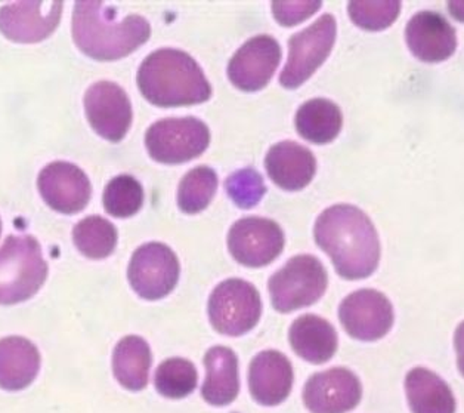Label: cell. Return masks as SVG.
<instances>
[{
	"instance_id": "ba28073f",
	"label": "cell",
	"mask_w": 464,
	"mask_h": 413,
	"mask_svg": "<svg viewBox=\"0 0 464 413\" xmlns=\"http://www.w3.org/2000/svg\"><path fill=\"white\" fill-rule=\"evenodd\" d=\"M336 42V20L332 14L321 16L314 25L288 39V58L280 84L296 89L324 64Z\"/></svg>"
},
{
	"instance_id": "836d02e7",
	"label": "cell",
	"mask_w": 464,
	"mask_h": 413,
	"mask_svg": "<svg viewBox=\"0 0 464 413\" xmlns=\"http://www.w3.org/2000/svg\"><path fill=\"white\" fill-rule=\"evenodd\" d=\"M449 9L456 20L464 23V2H450Z\"/></svg>"
},
{
	"instance_id": "9c48e42d",
	"label": "cell",
	"mask_w": 464,
	"mask_h": 413,
	"mask_svg": "<svg viewBox=\"0 0 464 413\" xmlns=\"http://www.w3.org/2000/svg\"><path fill=\"white\" fill-rule=\"evenodd\" d=\"M179 273L177 253L160 241H151L133 252L129 262L128 279L140 298L157 301L175 290Z\"/></svg>"
},
{
	"instance_id": "e0dca14e",
	"label": "cell",
	"mask_w": 464,
	"mask_h": 413,
	"mask_svg": "<svg viewBox=\"0 0 464 413\" xmlns=\"http://www.w3.org/2000/svg\"><path fill=\"white\" fill-rule=\"evenodd\" d=\"M410 51L424 63H440L456 53L454 28L444 16L432 11L416 14L405 27Z\"/></svg>"
},
{
	"instance_id": "5b68a950",
	"label": "cell",
	"mask_w": 464,
	"mask_h": 413,
	"mask_svg": "<svg viewBox=\"0 0 464 413\" xmlns=\"http://www.w3.org/2000/svg\"><path fill=\"white\" fill-rule=\"evenodd\" d=\"M327 271L313 255H297L269 279L274 309L280 313L315 304L327 290Z\"/></svg>"
},
{
	"instance_id": "cb8c5ba5",
	"label": "cell",
	"mask_w": 464,
	"mask_h": 413,
	"mask_svg": "<svg viewBox=\"0 0 464 413\" xmlns=\"http://www.w3.org/2000/svg\"><path fill=\"white\" fill-rule=\"evenodd\" d=\"M151 363L149 342L137 335L124 337L112 354L114 377L129 391H140L147 387Z\"/></svg>"
},
{
	"instance_id": "603a6c76",
	"label": "cell",
	"mask_w": 464,
	"mask_h": 413,
	"mask_svg": "<svg viewBox=\"0 0 464 413\" xmlns=\"http://www.w3.org/2000/svg\"><path fill=\"white\" fill-rule=\"evenodd\" d=\"M405 391L412 413L456 412V398L449 384L424 368L410 370Z\"/></svg>"
},
{
	"instance_id": "1f68e13d",
	"label": "cell",
	"mask_w": 464,
	"mask_h": 413,
	"mask_svg": "<svg viewBox=\"0 0 464 413\" xmlns=\"http://www.w3.org/2000/svg\"><path fill=\"white\" fill-rule=\"evenodd\" d=\"M321 6V2H274L273 14L281 25L292 27L308 20Z\"/></svg>"
},
{
	"instance_id": "44dd1931",
	"label": "cell",
	"mask_w": 464,
	"mask_h": 413,
	"mask_svg": "<svg viewBox=\"0 0 464 413\" xmlns=\"http://www.w3.org/2000/svg\"><path fill=\"white\" fill-rule=\"evenodd\" d=\"M288 341L299 358L314 365H323L336 354V329L315 314H304L293 321Z\"/></svg>"
},
{
	"instance_id": "8fae6325",
	"label": "cell",
	"mask_w": 464,
	"mask_h": 413,
	"mask_svg": "<svg viewBox=\"0 0 464 413\" xmlns=\"http://www.w3.org/2000/svg\"><path fill=\"white\" fill-rule=\"evenodd\" d=\"M84 110L93 131L111 143L123 140L132 124L130 100L114 82L92 84L84 93Z\"/></svg>"
},
{
	"instance_id": "f1b7e54d",
	"label": "cell",
	"mask_w": 464,
	"mask_h": 413,
	"mask_svg": "<svg viewBox=\"0 0 464 413\" xmlns=\"http://www.w3.org/2000/svg\"><path fill=\"white\" fill-rule=\"evenodd\" d=\"M102 202L111 217H133L144 205V190L130 175H119L105 187Z\"/></svg>"
},
{
	"instance_id": "ac0fdd59",
	"label": "cell",
	"mask_w": 464,
	"mask_h": 413,
	"mask_svg": "<svg viewBox=\"0 0 464 413\" xmlns=\"http://www.w3.org/2000/svg\"><path fill=\"white\" fill-rule=\"evenodd\" d=\"M292 387V363L285 354L268 349L253 358L248 368V388L259 405H280L288 398Z\"/></svg>"
},
{
	"instance_id": "83f0119b",
	"label": "cell",
	"mask_w": 464,
	"mask_h": 413,
	"mask_svg": "<svg viewBox=\"0 0 464 413\" xmlns=\"http://www.w3.org/2000/svg\"><path fill=\"white\" fill-rule=\"evenodd\" d=\"M196 366L182 358H172L164 360L156 370L154 384L163 398H184L194 393L197 388Z\"/></svg>"
},
{
	"instance_id": "3957f363",
	"label": "cell",
	"mask_w": 464,
	"mask_h": 413,
	"mask_svg": "<svg viewBox=\"0 0 464 413\" xmlns=\"http://www.w3.org/2000/svg\"><path fill=\"white\" fill-rule=\"evenodd\" d=\"M138 86L145 100L157 107H182L206 103L212 86L200 65L179 49H157L138 72Z\"/></svg>"
},
{
	"instance_id": "2e32d148",
	"label": "cell",
	"mask_w": 464,
	"mask_h": 413,
	"mask_svg": "<svg viewBox=\"0 0 464 413\" xmlns=\"http://www.w3.org/2000/svg\"><path fill=\"white\" fill-rule=\"evenodd\" d=\"M361 382L343 368L324 370L309 378L304 388V406L313 413H346L361 400Z\"/></svg>"
},
{
	"instance_id": "f546056e",
	"label": "cell",
	"mask_w": 464,
	"mask_h": 413,
	"mask_svg": "<svg viewBox=\"0 0 464 413\" xmlns=\"http://www.w3.org/2000/svg\"><path fill=\"white\" fill-rule=\"evenodd\" d=\"M349 16L358 27L377 32L391 27L401 13L400 2H351Z\"/></svg>"
},
{
	"instance_id": "ffe728a7",
	"label": "cell",
	"mask_w": 464,
	"mask_h": 413,
	"mask_svg": "<svg viewBox=\"0 0 464 413\" xmlns=\"http://www.w3.org/2000/svg\"><path fill=\"white\" fill-rule=\"evenodd\" d=\"M41 370V353L27 338L0 339V388L20 391L27 388Z\"/></svg>"
},
{
	"instance_id": "277c9868",
	"label": "cell",
	"mask_w": 464,
	"mask_h": 413,
	"mask_svg": "<svg viewBox=\"0 0 464 413\" xmlns=\"http://www.w3.org/2000/svg\"><path fill=\"white\" fill-rule=\"evenodd\" d=\"M48 277L41 243L32 236H9L0 248V305L36 295Z\"/></svg>"
},
{
	"instance_id": "7402d4cb",
	"label": "cell",
	"mask_w": 464,
	"mask_h": 413,
	"mask_svg": "<svg viewBox=\"0 0 464 413\" xmlns=\"http://www.w3.org/2000/svg\"><path fill=\"white\" fill-rule=\"evenodd\" d=\"M206 381L201 396L213 406H227L240 393L238 359L228 347H212L205 356Z\"/></svg>"
},
{
	"instance_id": "52a82bcc",
	"label": "cell",
	"mask_w": 464,
	"mask_h": 413,
	"mask_svg": "<svg viewBox=\"0 0 464 413\" xmlns=\"http://www.w3.org/2000/svg\"><path fill=\"white\" fill-rule=\"evenodd\" d=\"M262 300L256 288L243 279H228L213 290L208 319L213 328L228 337H241L257 325Z\"/></svg>"
},
{
	"instance_id": "4dcf8cb0",
	"label": "cell",
	"mask_w": 464,
	"mask_h": 413,
	"mask_svg": "<svg viewBox=\"0 0 464 413\" xmlns=\"http://www.w3.org/2000/svg\"><path fill=\"white\" fill-rule=\"evenodd\" d=\"M225 190L229 199L241 209L256 206L266 193L264 178L252 168L231 173L225 181Z\"/></svg>"
},
{
	"instance_id": "9a60e30c",
	"label": "cell",
	"mask_w": 464,
	"mask_h": 413,
	"mask_svg": "<svg viewBox=\"0 0 464 413\" xmlns=\"http://www.w3.org/2000/svg\"><path fill=\"white\" fill-rule=\"evenodd\" d=\"M37 187L53 211L67 215L83 211L92 194L88 175L79 166L67 162L49 163L39 175Z\"/></svg>"
},
{
	"instance_id": "d6a6232c",
	"label": "cell",
	"mask_w": 464,
	"mask_h": 413,
	"mask_svg": "<svg viewBox=\"0 0 464 413\" xmlns=\"http://www.w3.org/2000/svg\"><path fill=\"white\" fill-rule=\"evenodd\" d=\"M456 351L459 369L464 377V321L456 330Z\"/></svg>"
},
{
	"instance_id": "6da1fadb",
	"label": "cell",
	"mask_w": 464,
	"mask_h": 413,
	"mask_svg": "<svg viewBox=\"0 0 464 413\" xmlns=\"http://www.w3.org/2000/svg\"><path fill=\"white\" fill-rule=\"evenodd\" d=\"M316 245L332 258L337 274L346 280L367 279L381 260V241L376 229L361 209L334 205L316 218Z\"/></svg>"
},
{
	"instance_id": "484cf974",
	"label": "cell",
	"mask_w": 464,
	"mask_h": 413,
	"mask_svg": "<svg viewBox=\"0 0 464 413\" xmlns=\"http://www.w3.org/2000/svg\"><path fill=\"white\" fill-rule=\"evenodd\" d=\"M76 248L91 260H102L114 252L117 246V229L109 220L92 215L84 218L72 229Z\"/></svg>"
},
{
	"instance_id": "4fadbf2b",
	"label": "cell",
	"mask_w": 464,
	"mask_h": 413,
	"mask_svg": "<svg viewBox=\"0 0 464 413\" xmlns=\"http://www.w3.org/2000/svg\"><path fill=\"white\" fill-rule=\"evenodd\" d=\"M63 2H14L0 8V32L9 41L36 44L51 36L63 15Z\"/></svg>"
},
{
	"instance_id": "d4e9b609",
	"label": "cell",
	"mask_w": 464,
	"mask_h": 413,
	"mask_svg": "<svg viewBox=\"0 0 464 413\" xmlns=\"http://www.w3.org/2000/svg\"><path fill=\"white\" fill-rule=\"evenodd\" d=\"M297 133L304 140L323 145L336 140L341 133L343 116L339 105L325 98H314L302 104L297 110Z\"/></svg>"
},
{
	"instance_id": "e575fe53",
	"label": "cell",
	"mask_w": 464,
	"mask_h": 413,
	"mask_svg": "<svg viewBox=\"0 0 464 413\" xmlns=\"http://www.w3.org/2000/svg\"><path fill=\"white\" fill-rule=\"evenodd\" d=\"M0 234H2V221H0Z\"/></svg>"
},
{
	"instance_id": "4316f807",
	"label": "cell",
	"mask_w": 464,
	"mask_h": 413,
	"mask_svg": "<svg viewBox=\"0 0 464 413\" xmlns=\"http://www.w3.org/2000/svg\"><path fill=\"white\" fill-rule=\"evenodd\" d=\"M218 175L208 166L189 171L179 182L178 206L185 213H198L208 208L217 194Z\"/></svg>"
},
{
	"instance_id": "5bb4252c",
	"label": "cell",
	"mask_w": 464,
	"mask_h": 413,
	"mask_svg": "<svg viewBox=\"0 0 464 413\" xmlns=\"http://www.w3.org/2000/svg\"><path fill=\"white\" fill-rule=\"evenodd\" d=\"M280 61V44L274 37L266 34L252 37L229 61V81L240 91L256 93L273 79Z\"/></svg>"
},
{
	"instance_id": "8992f818",
	"label": "cell",
	"mask_w": 464,
	"mask_h": 413,
	"mask_svg": "<svg viewBox=\"0 0 464 413\" xmlns=\"http://www.w3.org/2000/svg\"><path fill=\"white\" fill-rule=\"evenodd\" d=\"M210 144V131L197 117H170L156 122L145 133L150 156L164 165H179L201 156Z\"/></svg>"
},
{
	"instance_id": "7a4b0ae2",
	"label": "cell",
	"mask_w": 464,
	"mask_h": 413,
	"mask_svg": "<svg viewBox=\"0 0 464 413\" xmlns=\"http://www.w3.org/2000/svg\"><path fill=\"white\" fill-rule=\"evenodd\" d=\"M72 39L82 53L96 61H116L135 53L151 37L144 16H124L104 2H76L72 11Z\"/></svg>"
},
{
	"instance_id": "d6986e66",
	"label": "cell",
	"mask_w": 464,
	"mask_h": 413,
	"mask_svg": "<svg viewBox=\"0 0 464 413\" xmlns=\"http://www.w3.org/2000/svg\"><path fill=\"white\" fill-rule=\"evenodd\" d=\"M265 168L274 184L287 192H299L315 177L316 161L304 145L283 141L274 144L265 157Z\"/></svg>"
},
{
	"instance_id": "30bf717a",
	"label": "cell",
	"mask_w": 464,
	"mask_h": 413,
	"mask_svg": "<svg viewBox=\"0 0 464 413\" xmlns=\"http://www.w3.org/2000/svg\"><path fill=\"white\" fill-rule=\"evenodd\" d=\"M228 249L238 264L259 269L280 257L285 233L276 221L268 218H241L229 229Z\"/></svg>"
},
{
	"instance_id": "7c38bea8",
	"label": "cell",
	"mask_w": 464,
	"mask_h": 413,
	"mask_svg": "<svg viewBox=\"0 0 464 413\" xmlns=\"http://www.w3.org/2000/svg\"><path fill=\"white\" fill-rule=\"evenodd\" d=\"M339 319L344 330L355 339L377 341L393 326V307L379 290H356L342 301Z\"/></svg>"
}]
</instances>
